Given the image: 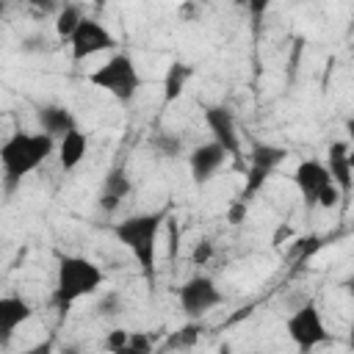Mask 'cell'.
<instances>
[{
    "label": "cell",
    "mask_w": 354,
    "mask_h": 354,
    "mask_svg": "<svg viewBox=\"0 0 354 354\" xmlns=\"http://www.w3.org/2000/svg\"><path fill=\"white\" fill-rule=\"evenodd\" d=\"M55 152V138L47 133H25L17 130L0 144V169H3V183L6 191L14 194L17 185L33 174L50 155Z\"/></svg>",
    "instance_id": "1"
},
{
    "label": "cell",
    "mask_w": 354,
    "mask_h": 354,
    "mask_svg": "<svg viewBox=\"0 0 354 354\" xmlns=\"http://www.w3.org/2000/svg\"><path fill=\"white\" fill-rule=\"evenodd\" d=\"M166 221V210L155 213H133L113 224L116 241L133 254L147 285H155V257H158V235Z\"/></svg>",
    "instance_id": "2"
},
{
    "label": "cell",
    "mask_w": 354,
    "mask_h": 354,
    "mask_svg": "<svg viewBox=\"0 0 354 354\" xmlns=\"http://www.w3.org/2000/svg\"><path fill=\"white\" fill-rule=\"evenodd\" d=\"M105 282L102 268L83 257V254H64L58 260L55 271V288H53V304L61 315H66L80 299L94 296Z\"/></svg>",
    "instance_id": "3"
},
{
    "label": "cell",
    "mask_w": 354,
    "mask_h": 354,
    "mask_svg": "<svg viewBox=\"0 0 354 354\" xmlns=\"http://www.w3.org/2000/svg\"><path fill=\"white\" fill-rule=\"evenodd\" d=\"M88 83L100 91H108L116 102L127 105L136 100L138 88L144 86L141 80V72L136 66V61L127 55V53H113L108 61H102L91 75H88Z\"/></svg>",
    "instance_id": "4"
},
{
    "label": "cell",
    "mask_w": 354,
    "mask_h": 354,
    "mask_svg": "<svg viewBox=\"0 0 354 354\" xmlns=\"http://www.w3.org/2000/svg\"><path fill=\"white\" fill-rule=\"evenodd\" d=\"M285 329H288V337L293 340V346L301 354H307V351H313V348H318L321 343L329 340L324 315H321L315 301H307L299 310H293L288 315V321H285Z\"/></svg>",
    "instance_id": "5"
},
{
    "label": "cell",
    "mask_w": 354,
    "mask_h": 354,
    "mask_svg": "<svg viewBox=\"0 0 354 354\" xmlns=\"http://www.w3.org/2000/svg\"><path fill=\"white\" fill-rule=\"evenodd\" d=\"M66 41H69V55L75 64H83V61L116 47V36L100 19H91V17H83Z\"/></svg>",
    "instance_id": "6"
},
{
    "label": "cell",
    "mask_w": 354,
    "mask_h": 354,
    "mask_svg": "<svg viewBox=\"0 0 354 354\" xmlns=\"http://www.w3.org/2000/svg\"><path fill=\"white\" fill-rule=\"evenodd\" d=\"M177 301H180V310H183L188 318H202V315H207L213 307H218V304L224 301V296H221V290H218V285H216L213 277H207V274H194V277H188V279L180 285Z\"/></svg>",
    "instance_id": "7"
},
{
    "label": "cell",
    "mask_w": 354,
    "mask_h": 354,
    "mask_svg": "<svg viewBox=\"0 0 354 354\" xmlns=\"http://www.w3.org/2000/svg\"><path fill=\"white\" fill-rule=\"evenodd\" d=\"M285 147H277V144H254L252 152L246 155V183H243V191L238 199L249 202L263 185L266 180L274 174V169L285 160Z\"/></svg>",
    "instance_id": "8"
},
{
    "label": "cell",
    "mask_w": 354,
    "mask_h": 354,
    "mask_svg": "<svg viewBox=\"0 0 354 354\" xmlns=\"http://www.w3.org/2000/svg\"><path fill=\"white\" fill-rule=\"evenodd\" d=\"M205 124H207L213 141L224 147L227 158H232L238 166H243V149H241V133L235 124V113L221 102L205 105Z\"/></svg>",
    "instance_id": "9"
},
{
    "label": "cell",
    "mask_w": 354,
    "mask_h": 354,
    "mask_svg": "<svg viewBox=\"0 0 354 354\" xmlns=\"http://www.w3.org/2000/svg\"><path fill=\"white\" fill-rule=\"evenodd\" d=\"M293 183H296V188H299V194H301L304 207L313 210V207H318V196H321V191L332 183V177H329L324 160L310 158V160H301V163L296 166Z\"/></svg>",
    "instance_id": "10"
},
{
    "label": "cell",
    "mask_w": 354,
    "mask_h": 354,
    "mask_svg": "<svg viewBox=\"0 0 354 354\" xmlns=\"http://www.w3.org/2000/svg\"><path fill=\"white\" fill-rule=\"evenodd\" d=\"M227 163V152L221 144H216L213 138L207 144H199L191 149L188 155V169H191V180L196 185H205L207 180H213V174Z\"/></svg>",
    "instance_id": "11"
},
{
    "label": "cell",
    "mask_w": 354,
    "mask_h": 354,
    "mask_svg": "<svg viewBox=\"0 0 354 354\" xmlns=\"http://www.w3.org/2000/svg\"><path fill=\"white\" fill-rule=\"evenodd\" d=\"M30 315H33V307L22 296H14V293L0 296V348L11 346L17 329L25 321H30Z\"/></svg>",
    "instance_id": "12"
},
{
    "label": "cell",
    "mask_w": 354,
    "mask_h": 354,
    "mask_svg": "<svg viewBox=\"0 0 354 354\" xmlns=\"http://www.w3.org/2000/svg\"><path fill=\"white\" fill-rule=\"evenodd\" d=\"M324 166H326V171H329V177H332V183H335V185L340 188V194L346 196V194L351 191V166H354L348 141H332Z\"/></svg>",
    "instance_id": "13"
},
{
    "label": "cell",
    "mask_w": 354,
    "mask_h": 354,
    "mask_svg": "<svg viewBox=\"0 0 354 354\" xmlns=\"http://www.w3.org/2000/svg\"><path fill=\"white\" fill-rule=\"evenodd\" d=\"M133 191V183L127 177V171L122 166H113L108 174H105V183H102V191H100V199L97 205L105 210V213H113Z\"/></svg>",
    "instance_id": "14"
},
{
    "label": "cell",
    "mask_w": 354,
    "mask_h": 354,
    "mask_svg": "<svg viewBox=\"0 0 354 354\" xmlns=\"http://www.w3.org/2000/svg\"><path fill=\"white\" fill-rule=\"evenodd\" d=\"M36 119H39V130L47 133V136H53L55 141H58L61 136H66L69 130L77 127L75 113H72L69 108H64V105H41V108L36 111Z\"/></svg>",
    "instance_id": "15"
},
{
    "label": "cell",
    "mask_w": 354,
    "mask_h": 354,
    "mask_svg": "<svg viewBox=\"0 0 354 354\" xmlns=\"http://www.w3.org/2000/svg\"><path fill=\"white\" fill-rule=\"evenodd\" d=\"M86 147H88V138H86V133L80 127H75L66 136H61L55 141V155H58L61 169L64 171H75L86 158Z\"/></svg>",
    "instance_id": "16"
},
{
    "label": "cell",
    "mask_w": 354,
    "mask_h": 354,
    "mask_svg": "<svg viewBox=\"0 0 354 354\" xmlns=\"http://www.w3.org/2000/svg\"><path fill=\"white\" fill-rule=\"evenodd\" d=\"M191 75H194L191 64H185V61H171L169 64V69L163 75V108H169L171 102H177L183 97Z\"/></svg>",
    "instance_id": "17"
},
{
    "label": "cell",
    "mask_w": 354,
    "mask_h": 354,
    "mask_svg": "<svg viewBox=\"0 0 354 354\" xmlns=\"http://www.w3.org/2000/svg\"><path fill=\"white\" fill-rule=\"evenodd\" d=\"M83 19V11H80V6H75V3H64V6H58V11H55V36L58 39H69L72 33H75V28H77V22Z\"/></svg>",
    "instance_id": "18"
},
{
    "label": "cell",
    "mask_w": 354,
    "mask_h": 354,
    "mask_svg": "<svg viewBox=\"0 0 354 354\" xmlns=\"http://www.w3.org/2000/svg\"><path fill=\"white\" fill-rule=\"evenodd\" d=\"M149 147L160 155V158H177L183 152V138L177 133H169V130H160L149 138Z\"/></svg>",
    "instance_id": "19"
},
{
    "label": "cell",
    "mask_w": 354,
    "mask_h": 354,
    "mask_svg": "<svg viewBox=\"0 0 354 354\" xmlns=\"http://www.w3.org/2000/svg\"><path fill=\"white\" fill-rule=\"evenodd\" d=\"M205 332V326H202V321L199 318H188V324L180 329V332H174L171 337H169V343H166V348H191L194 343H196V337Z\"/></svg>",
    "instance_id": "20"
},
{
    "label": "cell",
    "mask_w": 354,
    "mask_h": 354,
    "mask_svg": "<svg viewBox=\"0 0 354 354\" xmlns=\"http://www.w3.org/2000/svg\"><path fill=\"white\" fill-rule=\"evenodd\" d=\"M119 313H122V296H119V290L102 293V299L97 301V315L111 318V315H119Z\"/></svg>",
    "instance_id": "21"
},
{
    "label": "cell",
    "mask_w": 354,
    "mask_h": 354,
    "mask_svg": "<svg viewBox=\"0 0 354 354\" xmlns=\"http://www.w3.org/2000/svg\"><path fill=\"white\" fill-rule=\"evenodd\" d=\"M149 351H152V340H149V335H147V332H130L122 354H149Z\"/></svg>",
    "instance_id": "22"
},
{
    "label": "cell",
    "mask_w": 354,
    "mask_h": 354,
    "mask_svg": "<svg viewBox=\"0 0 354 354\" xmlns=\"http://www.w3.org/2000/svg\"><path fill=\"white\" fill-rule=\"evenodd\" d=\"M213 241H207V238H202L196 246H194V252H191V263L194 266H207L210 260H213Z\"/></svg>",
    "instance_id": "23"
},
{
    "label": "cell",
    "mask_w": 354,
    "mask_h": 354,
    "mask_svg": "<svg viewBox=\"0 0 354 354\" xmlns=\"http://www.w3.org/2000/svg\"><path fill=\"white\" fill-rule=\"evenodd\" d=\"M127 335H130L127 329H111L102 346H105L108 351H119V354H122V351H124V343H127Z\"/></svg>",
    "instance_id": "24"
},
{
    "label": "cell",
    "mask_w": 354,
    "mask_h": 354,
    "mask_svg": "<svg viewBox=\"0 0 354 354\" xmlns=\"http://www.w3.org/2000/svg\"><path fill=\"white\" fill-rule=\"evenodd\" d=\"M246 218V202L243 199H235L232 205H230V210H227V221L230 224H241Z\"/></svg>",
    "instance_id": "25"
},
{
    "label": "cell",
    "mask_w": 354,
    "mask_h": 354,
    "mask_svg": "<svg viewBox=\"0 0 354 354\" xmlns=\"http://www.w3.org/2000/svg\"><path fill=\"white\" fill-rule=\"evenodd\" d=\"M169 238H171V243H169V257L174 260V254H177V249H180V230H177V218H169Z\"/></svg>",
    "instance_id": "26"
},
{
    "label": "cell",
    "mask_w": 354,
    "mask_h": 354,
    "mask_svg": "<svg viewBox=\"0 0 354 354\" xmlns=\"http://www.w3.org/2000/svg\"><path fill=\"white\" fill-rule=\"evenodd\" d=\"M268 3H271V0H246V8H249V14H252V19H254V22L266 14Z\"/></svg>",
    "instance_id": "27"
},
{
    "label": "cell",
    "mask_w": 354,
    "mask_h": 354,
    "mask_svg": "<svg viewBox=\"0 0 354 354\" xmlns=\"http://www.w3.org/2000/svg\"><path fill=\"white\" fill-rule=\"evenodd\" d=\"M47 47V39H41V36H33V39H25L22 41V50L25 53H39V50H44Z\"/></svg>",
    "instance_id": "28"
},
{
    "label": "cell",
    "mask_w": 354,
    "mask_h": 354,
    "mask_svg": "<svg viewBox=\"0 0 354 354\" xmlns=\"http://www.w3.org/2000/svg\"><path fill=\"white\" fill-rule=\"evenodd\" d=\"M25 3H28V6H36V8H39V11H44V14H47V11H53V8L58 11L55 0H25Z\"/></svg>",
    "instance_id": "29"
},
{
    "label": "cell",
    "mask_w": 354,
    "mask_h": 354,
    "mask_svg": "<svg viewBox=\"0 0 354 354\" xmlns=\"http://www.w3.org/2000/svg\"><path fill=\"white\" fill-rule=\"evenodd\" d=\"M6 11H8V0H0V19L6 17Z\"/></svg>",
    "instance_id": "30"
},
{
    "label": "cell",
    "mask_w": 354,
    "mask_h": 354,
    "mask_svg": "<svg viewBox=\"0 0 354 354\" xmlns=\"http://www.w3.org/2000/svg\"><path fill=\"white\" fill-rule=\"evenodd\" d=\"M235 6H246V0H235Z\"/></svg>",
    "instance_id": "31"
}]
</instances>
